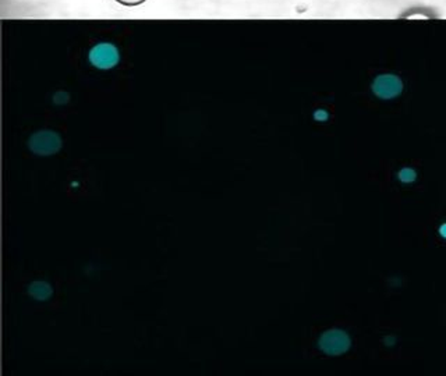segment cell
Returning a JSON list of instances; mask_svg holds the SVG:
<instances>
[{"mask_svg": "<svg viewBox=\"0 0 446 376\" xmlns=\"http://www.w3.org/2000/svg\"><path fill=\"white\" fill-rule=\"evenodd\" d=\"M318 346L328 356H340L350 349V339L346 332L332 329L319 338Z\"/></svg>", "mask_w": 446, "mask_h": 376, "instance_id": "1", "label": "cell"}, {"mask_svg": "<svg viewBox=\"0 0 446 376\" xmlns=\"http://www.w3.org/2000/svg\"><path fill=\"white\" fill-rule=\"evenodd\" d=\"M440 234L446 238V223L441 226V229H440Z\"/></svg>", "mask_w": 446, "mask_h": 376, "instance_id": "8", "label": "cell"}, {"mask_svg": "<svg viewBox=\"0 0 446 376\" xmlns=\"http://www.w3.org/2000/svg\"><path fill=\"white\" fill-rule=\"evenodd\" d=\"M416 178H417L416 172L413 169H409V168L401 171V173H399V179L403 183H413L416 180Z\"/></svg>", "mask_w": 446, "mask_h": 376, "instance_id": "6", "label": "cell"}, {"mask_svg": "<svg viewBox=\"0 0 446 376\" xmlns=\"http://www.w3.org/2000/svg\"><path fill=\"white\" fill-rule=\"evenodd\" d=\"M116 1L123 4V6H127V7H134V6L143 4L145 0H116Z\"/></svg>", "mask_w": 446, "mask_h": 376, "instance_id": "7", "label": "cell"}, {"mask_svg": "<svg viewBox=\"0 0 446 376\" xmlns=\"http://www.w3.org/2000/svg\"><path fill=\"white\" fill-rule=\"evenodd\" d=\"M89 60L91 63L98 67V68H112L117 64L119 62V53L117 49L112 45L102 43L95 46L91 53H89Z\"/></svg>", "mask_w": 446, "mask_h": 376, "instance_id": "4", "label": "cell"}, {"mask_svg": "<svg viewBox=\"0 0 446 376\" xmlns=\"http://www.w3.org/2000/svg\"><path fill=\"white\" fill-rule=\"evenodd\" d=\"M403 89V84L399 77L392 74L378 75L373 82V91L382 99H392L401 95Z\"/></svg>", "mask_w": 446, "mask_h": 376, "instance_id": "3", "label": "cell"}, {"mask_svg": "<svg viewBox=\"0 0 446 376\" xmlns=\"http://www.w3.org/2000/svg\"><path fill=\"white\" fill-rule=\"evenodd\" d=\"M28 294L36 301H48L53 296V289L48 282L36 280L29 284Z\"/></svg>", "mask_w": 446, "mask_h": 376, "instance_id": "5", "label": "cell"}, {"mask_svg": "<svg viewBox=\"0 0 446 376\" xmlns=\"http://www.w3.org/2000/svg\"><path fill=\"white\" fill-rule=\"evenodd\" d=\"M62 141L57 134L52 131H41L31 137L29 140V148L36 155H52L60 150Z\"/></svg>", "mask_w": 446, "mask_h": 376, "instance_id": "2", "label": "cell"}]
</instances>
